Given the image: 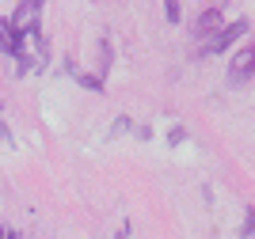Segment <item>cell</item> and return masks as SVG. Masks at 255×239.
Instances as JSON below:
<instances>
[{"instance_id":"6da1fadb","label":"cell","mask_w":255,"mask_h":239,"mask_svg":"<svg viewBox=\"0 0 255 239\" xmlns=\"http://www.w3.org/2000/svg\"><path fill=\"white\" fill-rule=\"evenodd\" d=\"M38 15H42V4H34V0L19 4V8H15V15L8 19V38L19 42L23 34H31V31H34V23H38Z\"/></svg>"},{"instance_id":"7a4b0ae2","label":"cell","mask_w":255,"mask_h":239,"mask_svg":"<svg viewBox=\"0 0 255 239\" xmlns=\"http://www.w3.org/2000/svg\"><path fill=\"white\" fill-rule=\"evenodd\" d=\"M252 73H255V46L244 42V46L233 53V69H229V76H233L236 87H244V83H252Z\"/></svg>"},{"instance_id":"3957f363","label":"cell","mask_w":255,"mask_h":239,"mask_svg":"<svg viewBox=\"0 0 255 239\" xmlns=\"http://www.w3.org/2000/svg\"><path fill=\"white\" fill-rule=\"evenodd\" d=\"M244 34H248V19L229 23V27H225V31L217 34V38H210V42H206V53H225V50H229V46H233L236 38H244Z\"/></svg>"},{"instance_id":"277c9868","label":"cell","mask_w":255,"mask_h":239,"mask_svg":"<svg viewBox=\"0 0 255 239\" xmlns=\"http://www.w3.org/2000/svg\"><path fill=\"white\" fill-rule=\"evenodd\" d=\"M221 31H225L221 8H206L202 15H198V23H194V34H198V38H217Z\"/></svg>"},{"instance_id":"5b68a950","label":"cell","mask_w":255,"mask_h":239,"mask_svg":"<svg viewBox=\"0 0 255 239\" xmlns=\"http://www.w3.org/2000/svg\"><path fill=\"white\" fill-rule=\"evenodd\" d=\"M80 83L88 91H103V76H80Z\"/></svg>"},{"instance_id":"8992f818","label":"cell","mask_w":255,"mask_h":239,"mask_svg":"<svg viewBox=\"0 0 255 239\" xmlns=\"http://www.w3.org/2000/svg\"><path fill=\"white\" fill-rule=\"evenodd\" d=\"M164 15H168V23H179L183 11H179V4H164Z\"/></svg>"},{"instance_id":"52a82bcc","label":"cell","mask_w":255,"mask_h":239,"mask_svg":"<svg viewBox=\"0 0 255 239\" xmlns=\"http://www.w3.org/2000/svg\"><path fill=\"white\" fill-rule=\"evenodd\" d=\"M126 129H133V122H129V118H118V122H115V129H111V137L126 133Z\"/></svg>"},{"instance_id":"ba28073f","label":"cell","mask_w":255,"mask_h":239,"mask_svg":"<svg viewBox=\"0 0 255 239\" xmlns=\"http://www.w3.org/2000/svg\"><path fill=\"white\" fill-rule=\"evenodd\" d=\"M183 141H187V129H179V125H175V129H171V145H183Z\"/></svg>"},{"instance_id":"9c48e42d","label":"cell","mask_w":255,"mask_h":239,"mask_svg":"<svg viewBox=\"0 0 255 239\" xmlns=\"http://www.w3.org/2000/svg\"><path fill=\"white\" fill-rule=\"evenodd\" d=\"M4 145H11V129L0 122V148H4Z\"/></svg>"},{"instance_id":"30bf717a","label":"cell","mask_w":255,"mask_h":239,"mask_svg":"<svg viewBox=\"0 0 255 239\" xmlns=\"http://www.w3.org/2000/svg\"><path fill=\"white\" fill-rule=\"evenodd\" d=\"M126 236H129V228H122V232H118V236H115V239H126Z\"/></svg>"},{"instance_id":"8fae6325","label":"cell","mask_w":255,"mask_h":239,"mask_svg":"<svg viewBox=\"0 0 255 239\" xmlns=\"http://www.w3.org/2000/svg\"><path fill=\"white\" fill-rule=\"evenodd\" d=\"M4 239H19V236H15V232H8V236H4Z\"/></svg>"},{"instance_id":"7c38bea8","label":"cell","mask_w":255,"mask_h":239,"mask_svg":"<svg viewBox=\"0 0 255 239\" xmlns=\"http://www.w3.org/2000/svg\"><path fill=\"white\" fill-rule=\"evenodd\" d=\"M4 236H8V228H0V239H4Z\"/></svg>"}]
</instances>
